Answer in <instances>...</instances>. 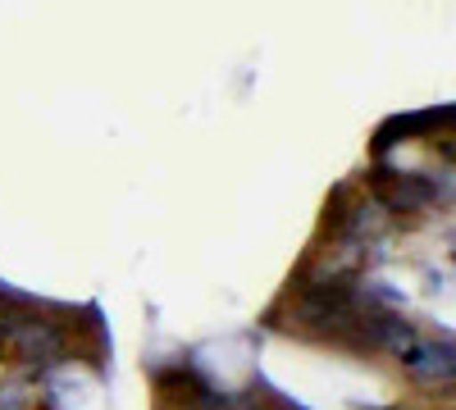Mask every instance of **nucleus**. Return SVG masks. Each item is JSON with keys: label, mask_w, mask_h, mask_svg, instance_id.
<instances>
[{"label": "nucleus", "mask_w": 456, "mask_h": 410, "mask_svg": "<svg viewBox=\"0 0 456 410\" xmlns=\"http://www.w3.org/2000/svg\"><path fill=\"white\" fill-rule=\"evenodd\" d=\"M452 119V109L443 105V109H429V115H406V119H388L384 128L374 133V151L384 156L388 146H393V137H420V133H429V128H438V124H447Z\"/></svg>", "instance_id": "2"}, {"label": "nucleus", "mask_w": 456, "mask_h": 410, "mask_svg": "<svg viewBox=\"0 0 456 410\" xmlns=\"http://www.w3.org/2000/svg\"><path fill=\"white\" fill-rule=\"evenodd\" d=\"M402 365L411 369L420 383H452V338H443V342H415L406 356H402Z\"/></svg>", "instance_id": "1"}, {"label": "nucleus", "mask_w": 456, "mask_h": 410, "mask_svg": "<svg viewBox=\"0 0 456 410\" xmlns=\"http://www.w3.org/2000/svg\"><path fill=\"white\" fill-rule=\"evenodd\" d=\"M0 410H28L23 388H0Z\"/></svg>", "instance_id": "3"}]
</instances>
